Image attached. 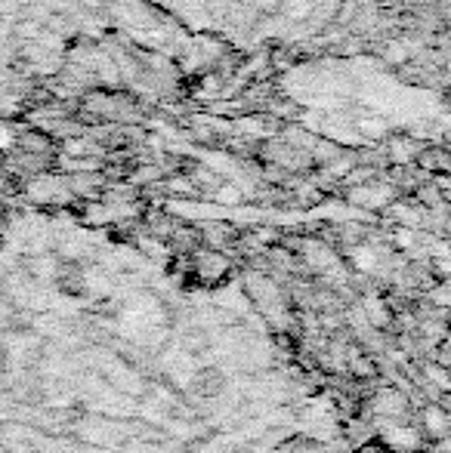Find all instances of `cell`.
Masks as SVG:
<instances>
[{"label": "cell", "mask_w": 451, "mask_h": 453, "mask_svg": "<svg viewBox=\"0 0 451 453\" xmlns=\"http://www.w3.org/2000/svg\"><path fill=\"white\" fill-rule=\"evenodd\" d=\"M161 22L205 47L266 50L315 37L340 0H136Z\"/></svg>", "instance_id": "cell-1"}]
</instances>
